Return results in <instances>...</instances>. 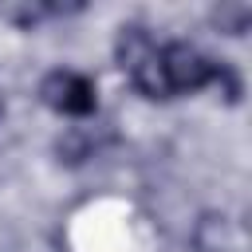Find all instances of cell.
Here are the masks:
<instances>
[{
    "mask_svg": "<svg viewBox=\"0 0 252 252\" xmlns=\"http://www.w3.org/2000/svg\"><path fill=\"white\" fill-rule=\"evenodd\" d=\"M236 228L224 213H201L193 224V248L197 252H232Z\"/></svg>",
    "mask_w": 252,
    "mask_h": 252,
    "instance_id": "3",
    "label": "cell"
},
{
    "mask_svg": "<svg viewBox=\"0 0 252 252\" xmlns=\"http://www.w3.org/2000/svg\"><path fill=\"white\" fill-rule=\"evenodd\" d=\"M130 83H134L146 98H169V83H165V71H161L158 51H154L146 63H138V67L130 71Z\"/></svg>",
    "mask_w": 252,
    "mask_h": 252,
    "instance_id": "6",
    "label": "cell"
},
{
    "mask_svg": "<svg viewBox=\"0 0 252 252\" xmlns=\"http://www.w3.org/2000/svg\"><path fill=\"white\" fill-rule=\"evenodd\" d=\"M91 154H94V138H91V130H83V126H67V130L55 138V158H59L63 165H83Z\"/></svg>",
    "mask_w": 252,
    "mask_h": 252,
    "instance_id": "5",
    "label": "cell"
},
{
    "mask_svg": "<svg viewBox=\"0 0 252 252\" xmlns=\"http://www.w3.org/2000/svg\"><path fill=\"white\" fill-rule=\"evenodd\" d=\"M0 114H4V98H0Z\"/></svg>",
    "mask_w": 252,
    "mask_h": 252,
    "instance_id": "10",
    "label": "cell"
},
{
    "mask_svg": "<svg viewBox=\"0 0 252 252\" xmlns=\"http://www.w3.org/2000/svg\"><path fill=\"white\" fill-rule=\"evenodd\" d=\"M4 16H8L12 24H20V28H35V24L47 16V8H43V4H8Z\"/></svg>",
    "mask_w": 252,
    "mask_h": 252,
    "instance_id": "9",
    "label": "cell"
},
{
    "mask_svg": "<svg viewBox=\"0 0 252 252\" xmlns=\"http://www.w3.org/2000/svg\"><path fill=\"white\" fill-rule=\"evenodd\" d=\"M154 51H158V47H154V39H150V32H146L142 24H122V28H118L114 59H118V67H122L126 75H130L138 63H146Z\"/></svg>",
    "mask_w": 252,
    "mask_h": 252,
    "instance_id": "4",
    "label": "cell"
},
{
    "mask_svg": "<svg viewBox=\"0 0 252 252\" xmlns=\"http://www.w3.org/2000/svg\"><path fill=\"white\" fill-rule=\"evenodd\" d=\"M209 83H213V87L224 94V102H240V94H244V83H240V75H236L228 63H213Z\"/></svg>",
    "mask_w": 252,
    "mask_h": 252,
    "instance_id": "8",
    "label": "cell"
},
{
    "mask_svg": "<svg viewBox=\"0 0 252 252\" xmlns=\"http://www.w3.org/2000/svg\"><path fill=\"white\" fill-rule=\"evenodd\" d=\"M39 98H43V106H51L55 114H71V118H87V114H94V106H98L94 83H91L87 75H79V71H67V67L43 75Z\"/></svg>",
    "mask_w": 252,
    "mask_h": 252,
    "instance_id": "1",
    "label": "cell"
},
{
    "mask_svg": "<svg viewBox=\"0 0 252 252\" xmlns=\"http://www.w3.org/2000/svg\"><path fill=\"white\" fill-rule=\"evenodd\" d=\"M252 24V8L248 4H217L213 8V28L224 35H244Z\"/></svg>",
    "mask_w": 252,
    "mask_h": 252,
    "instance_id": "7",
    "label": "cell"
},
{
    "mask_svg": "<svg viewBox=\"0 0 252 252\" xmlns=\"http://www.w3.org/2000/svg\"><path fill=\"white\" fill-rule=\"evenodd\" d=\"M158 59H161L169 94H177V91H197V87H205L209 75H213V59L201 55V51H197L193 43H185V39L165 43V47L158 51Z\"/></svg>",
    "mask_w": 252,
    "mask_h": 252,
    "instance_id": "2",
    "label": "cell"
}]
</instances>
